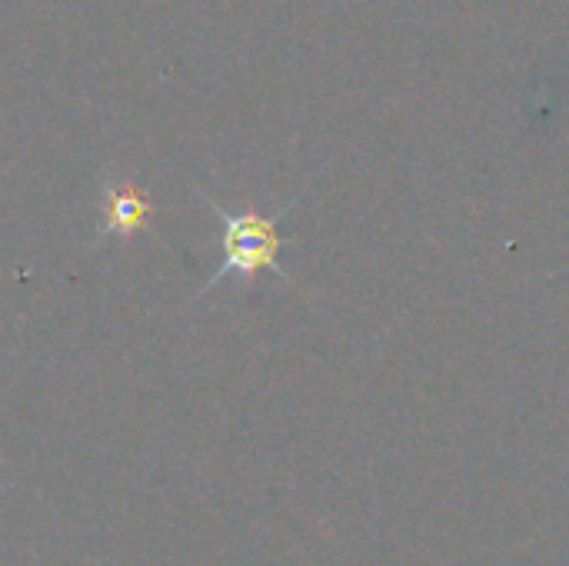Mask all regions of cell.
I'll list each match as a JSON object with an SVG mask.
<instances>
[{
    "label": "cell",
    "mask_w": 569,
    "mask_h": 566,
    "mask_svg": "<svg viewBox=\"0 0 569 566\" xmlns=\"http://www.w3.org/2000/svg\"><path fill=\"white\" fill-rule=\"evenodd\" d=\"M207 207L220 217V227H223V260H220V270L210 277L207 290L213 284H220V280H227V277H237V280L250 284L263 270L280 274V247H283V240L277 234V220L260 217L257 210L230 214L210 197H207Z\"/></svg>",
    "instance_id": "cell-1"
},
{
    "label": "cell",
    "mask_w": 569,
    "mask_h": 566,
    "mask_svg": "<svg viewBox=\"0 0 569 566\" xmlns=\"http://www.w3.org/2000/svg\"><path fill=\"white\" fill-rule=\"evenodd\" d=\"M150 224H153V203L140 187H133L130 180H107L103 183L97 240H107V237L127 240L133 234H143Z\"/></svg>",
    "instance_id": "cell-2"
}]
</instances>
